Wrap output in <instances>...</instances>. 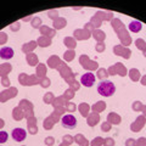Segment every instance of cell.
Wrapping results in <instances>:
<instances>
[{"label":"cell","mask_w":146,"mask_h":146,"mask_svg":"<svg viewBox=\"0 0 146 146\" xmlns=\"http://www.w3.org/2000/svg\"><path fill=\"white\" fill-rule=\"evenodd\" d=\"M129 29L131 32H134V33H138V32L141 29V23H140V22H138V21H133L129 25Z\"/></svg>","instance_id":"6"},{"label":"cell","mask_w":146,"mask_h":146,"mask_svg":"<svg viewBox=\"0 0 146 146\" xmlns=\"http://www.w3.org/2000/svg\"><path fill=\"white\" fill-rule=\"evenodd\" d=\"M27 136V133L25 131V129H22V128H16V129L12 130V138L17 143H21V141H23Z\"/></svg>","instance_id":"4"},{"label":"cell","mask_w":146,"mask_h":146,"mask_svg":"<svg viewBox=\"0 0 146 146\" xmlns=\"http://www.w3.org/2000/svg\"><path fill=\"white\" fill-rule=\"evenodd\" d=\"M61 123H62V125L65 127V128H68V129H73V128L77 125V119H76V117L72 116V115H65V116L62 117Z\"/></svg>","instance_id":"2"},{"label":"cell","mask_w":146,"mask_h":146,"mask_svg":"<svg viewBox=\"0 0 146 146\" xmlns=\"http://www.w3.org/2000/svg\"><path fill=\"white\" fill-rule=\"evenodd\" d=\"M80 83L84 86H86V88H90V86H93V84L95 83V76L90 72L84 73L80 78Z\"/></svg>","instance_id":"3"},{"label":"cell","mask_w":146,"mask_h":146,"mask_svg":"<svg viewBox=\"0 0 146 146\" xmlns=\"http://www.w3.org/2000/svg\"><path fill=\"white\" fill-rule=\"evenodd\" d=\"M13 56V50L9 46H5L3 49H0V58L3 60H10Z\"/></svg>","instance_id":"5"},{"label":"cell","mask_w":146,"mask_h":146,"mask_svg":"<svg viewBox=\"0 0 146 146\" xmlns=\"http://www.w3.org/2000/svg\"><path fill=\"white\" fill-rule=\"evenodd\" d=\"M116 91V86L110 80H101L98 85V93L101 95V96H112Z\"/></svg>","instance_id":"1"},{"label":"cell","mask_w":146,"mask_h":146,"mask_svg":"<svg viewBox=\"0 0 146 146\" xmlns=\"http://www.w3.org/2000/svg\"><path fill=\"white\" fill-rule=\"evenodd\" d=\"M7 140V133L6 131H0V144L6 143Z\"/></svg>","instance_id":"7"}]
</instances>
